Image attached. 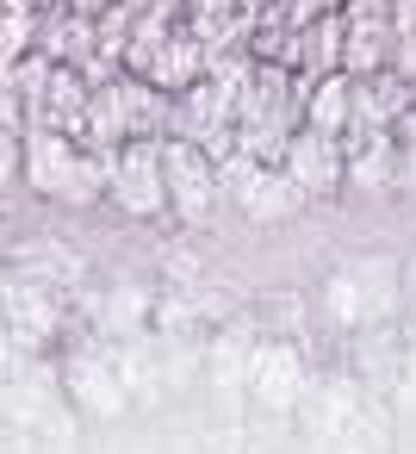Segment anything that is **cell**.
I'll return each mask as SVG.
<instances>
[{
	"instance_id": "18",
	"label": "cell",
	"mask_w": 416,
	"mask_h": 454,
	"mask_svg": "<svg viewBox=\"0 0 416 454\" xmlns=\"http://www.w3.org/2000/svg\"><path fill=\"white\" fill-rule=\"evenodd\" d=\"M304 63H311V69H335V63H342V20H323V32H311Z\"/></svg>"
},
{
	"instance_id": "8",
	"label": "cell",
	"mask_w": 416,
	"mask_h": 454,
	"mask_svg": "<svg viewBox=\"0 0 416 454\" xmlns=\"http://www.w3.org/2000/svg\"><path fill=\"white\" fill-rule=\"evenodd\" d=\"M205 361H212V386H218L224 398H236V392L249 386V367H255V348H249V330H230V336H218Z\"/></svg>"
},
{
	"instance_id": "7",
	"label": "cell",
	"mask_w": 416,
	"mask_h": 454,
	"mask_svg": "<svg viewBox=\"0 0 416 454\" xmlns=\"http://www.w3.org/2000/svg\"><path fill=\"white\" fill-rule=\"evenodd\" d=\"M304 200H311V193H304L292 175H273V168H255V175L243 181V193H236V206H243L249 218H261V224H273V218H292Z\"/></svg>"
},
{
	"instance_id": "20",
	"label": "cell",
	"mask_w": 416,
	"mask_h": 454,
	"mask_svg": "<svg viewBox=\"0 0 416 454\" xmlns=\"http://www.w3.org/2000/svg\"><path fill=\"white\" fill-rule=\"evenodd\" d=\"M397 398L416 404V348H404V367H397Z\"/></svg>"
},
{
	"instance_id": "2",
	"label": "cell",
	"mask_w": 416,
	"mask_h": 454,
	"mask_svg": "<svg viewBox=\"0 0 416 454\" xmlns=\"http://www.w3.org/2000/svg\"><path fill=\"white\" fill-rule=\"evenodd\" d=\"M112 206L119 212H131V218H156L162 206H168V162H162V144H143V137H131L112 162Z\"/></svg>"
},
{
	"instance_id": "22",
	"label": "cell",
	"mask_w": 416,
	"mask_h": 454,
	"mask_svg": "<svg viewBox=\"0 0 416 454\" xmlns=\"http://www.w3.org/2000/svg\"><path fill=\"white\" fill-rule=\"evenodd\" d=\"M404 181H410V187H416V150H410V168H404Z\"/></svg>"
},
{
	"instance_id": "5",
	"label": "cell",
	"mask_w": 416,
	"mask_h": 454,
	"mask_svg": "<svg viewBox=\"0 0 416 454\" xmlns=\"http://www.w3.org/2000/svg\"><path fill=\"white\" fill-rule=\"evenodd\" d=\"M286 175H292L304 193H335V181H342V150H335V137H329V131H298V137H286Z\"/></svg>"
},
{
	"instance_id": "13",
	"label": "cell",
	"mask_w": 416,
	"mask_h": 454,
	"mask_svg": "<svg viewBox=\"0 0 416 454\" xmlns=\"http://www.w3.org/2000/svg\"><path fill=\"white\" fill-rule=\"evenodd\" d=\"M348 113H354V106H348V82H342V75H329V82L311 94V131H329V137H335Z\"/></svg>"
},
{
	"instance_id": "6",
	"label": "cell",
	"mask_w": 416,
	"mask_h": 454,
	"mask_svg": "<svg viewBox=\"0 0 416 454\" xmlns=\"http://www.w3.org/2000/svg\"><path fill=\"white\" fill-rule=\"evenodd\" d=\"M69 392H75L81 411H94V417H119L131 386H125V373H112L100 355H75V361H69Z\"/></svg>"
},
{
	"instance_id": "16",
	"label": "cell",
	"mask_w": 416,
	"mask_h": 454,
	"mask_svg": "<svg viewBox=\"0 0 416 454\" xmlns=\"http://www.w3.org/2000/svg\"><path fill=\"white\" fill-rule=\"evenodd\" d=\"M342 63L348 69H379L385 63V32H373L366 20H354V38L342 44Z\"/></svg>"
},
{
	"instance_id": "19",
	"label": "cell",
	"mask_w": 416,
	"mask_h": 454,
	"mask_svg": "<svg viewBox=\"0 0 416 454\" xmlns=\"http://www.w3.org/2000/svg\"><path fill=\"white\" fill-rule=\"evenodd\" d=\"M187 75H193V51L168 44V57H156V82H187Z\"/></svg>"
},
{
	"instance_id": "1",
	"label": "cell",
	"mask_w": 416,
	"mask_h": 454,
	"mask_svg": "<svg viewBox=\"0 0 416 454\" xmlns=\"http://www.w3.org/2000/svg\"><path fill=\"white\" fill-rule=\"evenodd\" d=\"M26 181H32L44 200L94 206V193L112 181V168H106V156H81L63 131H38L32 150H26Z\"/></svg>"
},
{
	"instance_id": "14",
	"label": "cell",
	"mask_w": 416,
	"mask_h": 454,
	"mask_svg": "<svg viewBox=\"0 0 416 454\" xmlns=\"http://www.w3.org/2000/svg\"><path fill=\"white\" fill-rule=\"evenodd\" d=\"M323 311H329L335 324H360V317H366V305H360V280H354V268H342V274H329V280H323Z\"/></svg>"
},
{
	"instance_id": "3",
	"label": "cell",
	"mask_w": 416,
	"mask_h": 454,
	"mask_svg": "<svg viewBox=\"0 0 416 454\" xmlns=\"http://www.w3.org/2000/svg\"><path fill=\"white\" fill-rule=\"evenodd\" d=\"M162 162H168V200H174V212H181L187 224H205V218H212V200H218V168H212L187 137L162 144Z\"/></svg>"
},
{
	"instance_id": "11",
	"label": "cell",
	"mask_w": 416,
	"mask_h": 454,
	"mask_svg": "<svg viewBox=\"0 0 416 454\" xmlns=\"http://www.w3.org/2000/svg\"><path fill=\"white\" fill-rule=\"evenodd\" d=\"M354 417V386L348 380H329L311 404V435H342V423Z\"/></svg>"
},
{
	"instance_id": "15",
	"label": "cell",
	"mask_w": 416,
	"mask_h": 454,
	"mask_svg": "<svg viewBox=\"0 0 416 454\" xmlns=\"http://www.w3.org/2000/svg\"><path fill=\"white\" fill-rule=\"evenodd\" d=\"M26 274H38V280H75L81 274V262L75 255H63V243H26Z\"/></svg>"
},
{
	"instance_id": "9",
	"label": "cell",
	"mask_w": 416,
	"mask_h": 454,
	"mask_svg": "<svg viewBox=\"0 0 416 454\" xmlns=\"http://www.w3.org/2000/svg\"><path fill=\"white\" fill-rule=\"evenodd\" d=\"M354 280H360L366 324H373V317H391V311L404 305V293H397V262H360V268H354Z\"/></svg>"
},
{
	"instance_id": "17",
	"label": "cell",
	"mask_w": 416,
	"mask_h": 454,
	"mask_svg": "<svg viewBox=\"0 0 416 454\" xmlns=\"http://www.w3.org/2000/svg\"><path fill=\"white\" fill-rule=\"evenodd\" d=\"M360 187H391V144L385 137H373L360 156H354V168H348Z\"/></svg>"
},
{
	"instance_id": "12",
	"label": "cell",
	"mask_w": 416,
	"mask_h": 454,
	"mask_svg": "<svg viewBox=\"0 0 416 454\" xmlns=\"http://www.w3.org/2000/svg\"><path fill=\"white\" fill-rule=\"evenodd\" d=\"M26 324V348L38 342V336H50V324H57V305L38 293V286H13V330Z\"/></svg>"
},
{
	"instance_id": "21",
	"label": "cell",
	"mask_w": 416,
	"mask_h": 454,
	"mask_svg": "<svg viewBox=\"0 0 416 454\" xmlns=\"http://www.w3.org/2000/svg\"><path fill=\"white\" fill-rule=\"evenodd\" d=\"M404 305L416 311V268H404Z\"/></svg>"
},
{
	"instance_id": "4",
	"label": "cell",
	"mask_w": 416,
	"mask_h": 454,
	"mask_svg": "<svg viewBox=\"0 0 416 454\" xmlns=\"http://www.w3.org/2000/svg\"><path fill=\"white\" fill-rule=\"evenodd\" d=\"M249 392H255L267 411H292V404L304 398V361H298V348H286V342H267V348H255Z\"/></svg>"
},
{
	"instance_id": "10",
	"label": "cell",
	"mask_w": 416,
	"mask_h": 454,
	"mask_svg": "<svg viewBox=\"0 0 416 454\" xmlns=\"http://www.w3.org/2000/svg\"><path fill=\"white\" fill-rule=\"evenodd\" d=\"M94 311H100V324H106L112 336H137L143 317H150V293H143V286H112Z\"/></svg>"
}]
</instances>
